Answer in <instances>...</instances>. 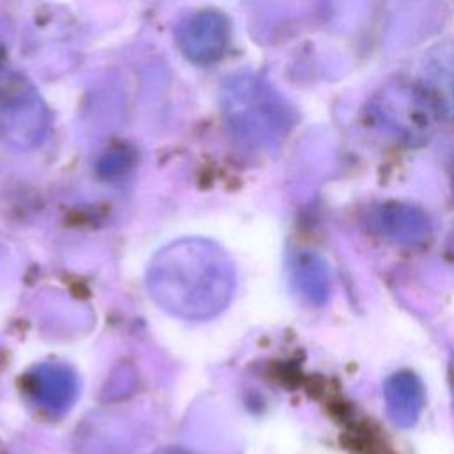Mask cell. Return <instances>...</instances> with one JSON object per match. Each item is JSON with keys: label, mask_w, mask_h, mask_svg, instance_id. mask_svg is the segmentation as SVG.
Wrapping results in <instances>:
<instances>
[{"label": "cell", "mask_w": 454, "mask_h": 454, "mask_svg": "<svg viewBox=\"0 0 454 454\" xmlns=\"http://www.w3.org/2000/svg\"><path fill=\"white\" fill-rule=\"evenodd\" d=\"M147 287L156 303L184 319L216 316L231 300L234 268L227 254L207 239H179L151 262Z\"/></svg>", "instance_id": "6da1fadb"}, {"label": "cell", "mask_w": 454, "mask_h": 454, "mask_svg": "<svg viewBox=\"0 0 454 454\" xmlns=\"http://www.w3.org/2000/svg\"><path fill=\"white\" fill-rule=\"evenodd\" d=\"M50 112L32 82L0 66V144L14 151L35 147L46 135Z\"/></svg>", "instance_id": "7a4b0ae2"}, {"label": "cell", "mask_w": 454, "mask_h": 454, "mask_svg": "<svg viewBox=\"0 0 454 454\" xmlns=\"http://www.w3.org/2000/svg\"><path fill=\"white\" fill-rule=\"evenodd\" d=\"M176 37L188 59L195 62H213L222 57L227 46L229 25L222 14L200 11L181 21Z\"/></svg>", "instance_id": "3957f363"}, {"label": "cell", "mask_w": 454, "mask_h": 454, "mask_svg": "<svg viewBox=\"0 0 454 454\" xmlns=\"http://www.w3.org/2000/svg\"><path fill=\"white\" fill-rule=\"evenodd\" d=\"M28 390L44 411L62 415L74 403L78 385L71 369L57 364H44L30 372Z\"/></svg>", "instance_id": "277c9868"}, {"label": "cell", "mask_w": 454, "mask_h": 454, "mask_svg": "<svg viewBox=\"0 0 454 454\" xmlns=\"http://www.w3.org/2000/svg\"><path fill=\"white\" fill-rule=\"evenodd\" d=\"M383 394L388 419L399 427L415 426L424 408V387L420 380L408 371L395 372L385 381Z\"/></svg>", "instance_id": "5b68a950"}, {"label": "cell", "mask_w": 454, "mask_h": 454, "mask_svg": "<svg viewBox=\"0 0 454 454\" xmlns=\"http://www.w3.org/2000/svg\"><path fill=\"white\" fill-rule=\"evenodd\" d=\"M163 454H192V452H188V450H184V449H168V450H165Z\"/></svg>", "instance_id": "8992f818"}, {"label": "cell", "mask_w": 454, "mask_h": 454, "mask_svg": "<svg viewBox=\"0 0 454 454\" xmlns=\"http://www.w3.org/2000/svg\"><path fill=\"white\" fill-rule=\"evenodd\" d=\"M450 390H452V406H454V362H452V369H450Z\"/></svg>", "instance_id": "52a82bcc"}]
</instances>
